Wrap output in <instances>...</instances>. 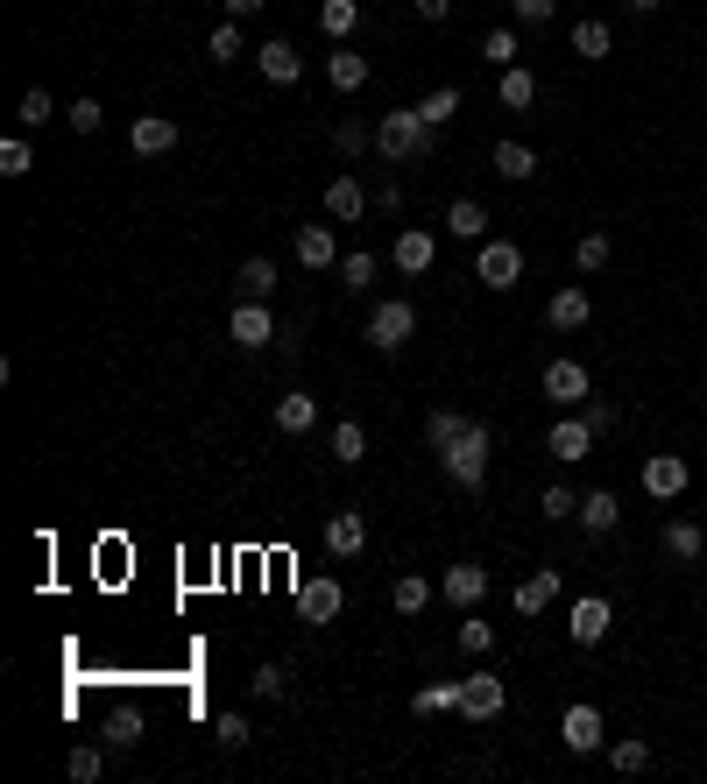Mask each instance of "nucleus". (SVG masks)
Returning <instances> with one entry per match:
<instances>
[{"label": "nucleus", "mask_w": 707, "mask_h": 784, "mask_svg": "<svg viewBox=\"0 0 707 784\" xmlns=\"http://www.w3.org/2000/svg\"><path fill=\"white\" fill-rule=\"evenodd\" d=\"M375 149H382L390 163H425V156H432L425 113H417V106H390V113L375 121Z\"/></svg>", "instance_id": "obj_1"}, {"label": "nucleus", "mask_w": 707, "mask_h": 784, "mask_svg": "<svg viewBox=\"0 0 707 784\" xmlns=\"http://www.w3.org/2000/svg\"><path fill=\"white\" fill-rule=\"evenodd\" d=\"M488 452H495V438H488V425H474V417H467V431L453 438L446 452H438V460H446V481L474 495V488L488 481Z\"/></svg>", "instance_id": "obj_2"}, {"label": "nucleus", "mask_w": 707, "mask_h": 784, "mask_svg": "<svg viewBox=\"0 0 707 784\" xmlns=\"http://www.w3.org/2000/svg\"><path fill=\"white\" fill-rule=\"evenodd\" d=\"M411 333H417V312H411L404 297H382L375 312H368V339H375L382 354H404V347H411Z\"/></svg>", "instance_id": "obj_3"}, {"label": "nucleus", "mask_w": 707, "mask_h": 784, "mask_svg": "<svg viewBox=\"0 0 707 784\" xmlns=\"http://www.w3.org/2000/svg\"><path fill=\"white\" fill-rule=\"evenodd\" d=\"M559 742H566L573 756H595L602 742H608V721H602V706H595V700H573V706H566V721H559Z\"/></svg>", "instance_id": "obj_4"}, {"label": "nucleus", "mask_w": 707, "mask_h": 784, "mask_svg": "<svg viewBox=\"0 0 707 784\" xmlns=\"http://www.w3.org/2000/svg\"><path fill=\"white\" fill-rule=\"evenodd\" d=\"M474 276H482L488 291H517V276H524V247H517V241H482V255H474Z\"/></svg>", "instance_id": "obj_5"}, {"label": "nucleus", "mask_w": 707, "mask_h": 784, "mask_svg": "<svg viewBox=\"0 0 707 784\" xmlns=\"http://www.w3.org/2000/svg\"><path fill=\"white\" fill-rule=\"evenodd\" d=\"M226 339L255 354V347H270V339H283V333H276V318H270V304H262V297H241L234 318H226Z\"/></svg>", "instance_id": "obj_6"}, {"label": "nucleus", "mask_w": 707, "mask_h": 784, "mask_svg": "<svg viewBox=\"0 0 707 784\" xmlns=\"http://www.w3.org/2000/svg\"><path fill=\"white\" fill-rule=\"evenodd\" d=\"M509 706V685L495 679V672H474V679H461V714L467 721H495Z\"/></svg>", "instance_id": "obj_7"}, {"label": "nucleus", "mask_w": 707, "mask_h": 784, "mask_svg": "<svg viewBox=\"0 0 707 784\" xmlns=\"http://www.w3.org/2000/svg\"><path fill=\"white\" fill-rule=\"evenodd\" d=\"M686 481H694V474H686L679 452H652V460H644V495H652V502H679Z\"/></svg>", "instance_id": "obj_8"}, {"label": "nucleus", "mask_w": 707, "mask_h": 784, "mask_svg": "<svg viewBox=\"0 0 707 784\" xmlns=\"http://www.w3.org/2000/svg\"><path fill=\"white\" fill-rule=\"evenodd\" d=\"M438 594H446L453 608H474V601L488 594V566H482V559H461V566H446V572H438Z\"/></svg>", "instance_id": "obj_9"}, {"label": "nucleus", "mask_w": 707, "mask_h": 784, "mask_svg": "<svg viewBox=\"0 0 707 784\" xmlns=\"http://www.w3.org/2000/svg\"><path fill=\"white\" fill-rule=\"evenodd\" d=\"M340 608H347V587H340L333 572H326V580H304V587H297V615H304V622H333Z\"/></svg>", "instance_id": "obj_10"}, {"label": "nucleus", "mask_w": 707, "mask_h": 784, "mask_svg": "<svg viewBox=\"0 0 707 784\" xmlns=\"http://www.w3.org/2000/svg\"><path fill=\"white\" fill-rule=\"evenodd\" d=\"M587 389H595V381H587V368H580V360H552V368H545V396H552L559 410L587 404Z\"/></svg>", "instance_id": "obj_11"}, {"label": "nucleus", "mask_w": 707, "mask_h": 784, "mask_svg": "<svg viewBox=\"0 0 707 784\" xmlns=\"http://www.w3.org/2000/svg\"><path fill=\"white\" fill-rule=\"evenodd\" d=\"M587 318H595V304H587V291H580V283L552 291V304H545V325H552V333H580Z\"/></svg>", "instance_id": "obj_12"}, {"label": "nucleus", "mask_w": 707, "mask_h": 784, "mask_svg": "<svg viewBox=\"0 0 707 784\" xmlns=\"http://www.w3.org/2000/svg\"><path fill=\"white\" fill-rule=\"evenodd\" d=\"M552 460H595V425H587V417H559V425H552Z\"/></svg>", "instance_id": "obj_13"}, {"label": "nucleus", "mask_w": 707, "mask_h": 784, "mask_svg": "<svg viewBox=\"0 0 707 784\" xmlns=\"http://www.w3.org/2000/svg\"><path fill=\"white\" fill-rule=\"evenodd\" d=\"M297 262H304L312 276L340 269V241H333V226H297Z\"/></svg>", "instance_id": "obj_14"}, {"label": "nucleus", "mask_w": 707, "mask_h": 784, "mask_svg": "<svg viewBox=\"0 0 707 784\" xmlns=\"http://www.w3.org/2000/svg\"><path fill=\"white\" fill-rule=\"evenodd\" d=\"M128 142H135V156H170V149H178V121H170V113H142V121L128 128Z\"/></svg>", "instance_id": "obj_15"}, {"label": "nucleus", "mask_w": 707, "mask_h": 784, "mask_svg": "<svg viewBox=\"0 0 707 784\" xmlns=\"http://www.w3.org/2000/svg\"><path fill=\"white\" fill-rule=\"evenodd\" d=\"M665 559H673V566H694L700 559V551H707V530L694 523V516H673V523H665Z\"/></svg>", "instance_id": "obj_16"}, {"label": "nucleus", "mask_w": 707, "mask_h": 784, "mask_svg": "<svg viewBox=\"0 0 707 784\" xmlns=\"http://www.w3.org/2000/svg\"><path fill=\"white\" fill-rule=\"evenodd\" d=\"M608 622H616V615H608V601L602 594H587V601H573V643H587V650H595L602 637H608Z\"/></svg>", "instance_id": "obj_17"}, {"label": "nucleus", "mask_w": 707, "mask_h": 784, "mask_svg": "<svg viewBox=\"0 0 707 784\" xmlns=\"http://www.w3.org/2000/svg\"><path fill=\"white\" fill-rule=\"evenodd\" d=\"M361 544H368V523H361V509L326 516V551H333V559H354Z\"/></svg>", "instance_id": "obj_18"}, {"label": "nucleus", "mask_w": 707, "mask_h": 784, "mask_svg": "<svg viewBox=\"0 0 707 784\" xmlns=\"http://www.w3.org/2000/svg\"><path fill=\"white\" fill-rule=\"evenodd\" d=\"M616 523H623V502H616V495H608V488L580 495V530H587V538H608V530H616Z\"/></svg>", "instance_id": "obj_19"}, {"label": "nucleus", "mask_w": 707, "mask_h": 784, "mask_svg": "<svg viewBox=\"0 0 707 784\" xmlns=\"http://www.w3.org/2000/svg\"><path fill=\"white\" fill-rule=\"evenodd\" d=\"M552 601H559V566H538V572L517 587V615H545Z\"/></svg>", "instance_id": "obj_20"}, {"label": "nucleus", "mask_w": 707, "mask_h": 784, "mask_svg": "<svg viewBox=\"0 0 707 784\" xmlns=\"http://www.w3.org/2000/svg\"><path fill=\"white\" fill-rule=\"evenodd\" d=\"M446 234L482 247V241H488V213H482V198H453V205H446Z\"/></svg>", "instance_id": "obj_21"}, {"label": "nucleus", "mask_w": 707, "mask_h": 784, "mask_svg": "<svg viewBox=\"0 0 707 784\" xmlns=\"http://www.w3.org/2000/svg\"><path fill=\"white\" fill-rule=\"evenodd\" d=\"M432 255H438V247H432L425 226H404V234H396V269H404V276H425Z\"/></svg>", "instance_id": "obj_22"}, {"label": "nucleus", "mask_w": 707, "mask_h": 784, "mask_svg": "<svg viewBox=\"0 0 707 784\" xmlns=\"http://www.w3.org/2000/svg\"><path fill=\"white\" fill-rule=\"evenodd\" d=\"M326 213H333V220H361V213H368V191H361V177H347V170H340V177L326 184Z\"/></svg>", "instance_id": "obj_23"}, {"label": "nucleus", "mask_w": 707, "mask_h": 784, "mask_svg": "<svg viewBox=\"0 0 707 784\" xmlns=\"http://www.w3.org/2000/svg\"><path fill=\"white\" fill-rule=\"evenodd\" d=\"M255 64H262V79H270V85H297L304 57H297L291 43H262V50H255Z\"/></svg>", "instance_id": "obj_24"}, {"label": "nucleus", "mask_w": 707, "mask_h": 784, "mask_svg": "<svg viewBox=\"0 0 707 784\" xmlns=\"http://www.w3.org/2000/svg\"><path fill=\"white\" fill-rule=\"evenodd\" d=\"M326 79H333V92H361V85H368V57L340 43V50L326 57Z\"/></svg>", "instance_id": "obj_25"}, {"label": "nucleus", "mask_w": 707, "mask_h": 784, "mask_svg": "<svg viewBox=\"0 0 707 784\" xmlns=\"http://www.w3.org/2000/svg\"><path fill=\"white\" fill-rule=\"evenodd\" d=\"M319 425V396H304V389H291V396H283V404H276V431H291V438H304V431H312Z\"/></svg>", "instance_id": "obj_26"}, {"label": "nucleus", "mask_w": 707, "mask_h": 784, "mask_svg": "<svg viewBox=\"0 0 707 784\" xmlns=\"http://www.w3.org/2000/svg\"><path fill=\"white\" fill-rule=\"evenodd\" d=\"M234 291L270 304V297H276V262H270V255H248V262H241V276H234Z\"/></svg>", "instance_id": "obj_27"}, {"label": "nucleus", "mask_w": 707, "mask_h": 784, "mask_svg": "<svg viewBox=\"0 0 707 784\" xmlns=\"http://www.w3.org/2000/svg\"><path fill=\"white\" fill-rule=\"evenodd\" d=\"M142 729H149V721H142V706H113V714H107V750H135V742H142Z\"/></svg>", "instance_id": "obj_28"}, {"label": "nucleus", "mask_w": 707, "mask_h": 784, "mask_svg": "<svg viewBox=\"0 0 707 784\" xmlns=\"http://www.w3.org/2000/svg\"><path fill=\"white\" fill-rule=\"evenodd\" d=\"M495 100H503L509 113H524L531 100H538V79H531V71H524V64H509V71H503V79H495Z\"/></svg>", "instance_id": "obj_29"}, {"label": "nucleus", "mask_w": 707, "mask_h": 784, "mask_svg": "<svg viewBox=\"0 0 707 784\" xmlns=\"http://www.w3.org/2000/svg\"><path fill=\"white\" fill-rule=\"evenodd\" d=\"M495 177H509V184L538 177V156H531L524 142H495Z\"/></svg>", "instance_id": "obj_30"}, {"label": "nucleus", "mask_w": 707, "mask_h": 784, "mask_svg": "<svg viewBox=\"0 0 707 784\" xmlns=\"http://www.w3.org/2000/svg\"><path fill=\"white\" fill-rule=\"evenodd\" d=\"M453 706H461V679H438L411 693V714H453Z\"/></svg>", "instance_id": "obj_31"}, {"label": "nucleus", "mask_w": 707, "mask_h": 784, "mask_svg": "<svg viewBox=\"0 0 707 784\" xmlns=\"http://www.w3.org/2000/svg\"><path fill=\"white\" fill-rule=\"evenodd\" d=\"M354 22H361V0H319V29H326L333 43H347Z\"/></svg>", "instance_id": "obj_32"}, {"label": "nucleus", "mask_w": 707, "mask_h": 784, "mask_svg": "<svg viewBox=\"0 0 707 784\" xmlns=\"http://www.w3.org/2000/svg\"><path fill=\"white\" fill-rule=\"evenodd\" d=\"M333 460H340V467H361V460H368V431H361L354 417H340V425H333Z\"/></svg>", "instance_id": "obj_33"}, {"label": "nucleus", "mask_w": 707, "mask_h": 784, "mask_svg": "<svg viewBox=\"0 0 707 784\" xmlns=\"http://www.w3.org/2000/svg\"><path fill=\"white\" fill-rule=\"evenodd\" d=\"M417 113H425V128H432V135H438V128H446L453 113H461V85H432L425 100H417Z\"/></svg>", "instance_id": "obj_34"}, {"label": "nucleus", "mask_w": 707, "mask_h": 784, "mask_svg": "<svg viewBox=\"0 0 707 784\" xmlns=\"http://www.w3.org/2000/svg\"><path fill=\"white\" fill-rule=\"evenodd\" d=\"M368 283H375V255H361V247H354V255H340V291L368 297Z\"/></svg>", "instance_id": "obj_35"}, {"label": "nucleus", "mask_w": 707, "mask_h": 784, "mask_svg": "<svg viewBox=\"0 0 707 784\" xmlns=\"http://www.w3.org/2000/svg\"><path fill=\"white\" fill-rule=\"evenodd\" d=\"M482 57H488L495 71H509V64H517V57H524V43H517V29H488V35H482Z\"/></svg>", "instance_id": "obj_36"}, {"label": "nucleus", "mask_w": 707, "mask_h": 784, "mask_svg": "<svg viewBox=\"0 0 707 784\" xmlns=\"http://www.w3.org/2000/svg\"><path fill=\"white\" fill-rule=\"evenodd\" d=\"M644 763H652V742H637V735H623L616 750H608V771H623V777H637Z\"/></svg>", "instance_id": "obj_37"}, {"label": "nucleus", "mask_w": 707, "mask_h": 784, "mask_svg": "<svg viewBox=\"0 0 707 784\" xmlns=\"http://www.w3.org/2000/svg\"><path fill=\"white\" fill-rule=\"evenodd\" d=\"M425 608H432V580L404 572V580H396V615H425Z\"/></svg>", "instance_id": "obj_38"}, {"label": "nucleus", "mask_w": 707, "mask_h": 784, "mask_svg": "<svg viewBox=\"0 0 707 784\" xmlns=\"http://www.w3.org/2000/svg\"><path fill=\"white\" fill-rule=\"evenodd\" d=\"M461 431H467V417H461V410H432V417H425V438H432V452H446Z\"/></svg>", "instance_id": "obj_39"}, {"label": "nucleus", "mask_w": 707, "mask_h": 784, "mask_svg": "<svg viewBox=\"0 0 707 784\" xmlns=\"http://www.w3.org/2000/svg\"><path fill=\"white\" fill-rule=\"evenodd\" d=\"M573 269H580V276L608 269V234H580V247H573Z\"/></svg>", "instance_id": "obj_40"}, {"label": "nucleus", "mask_w": 707, "mask_h": 784, "mask_svg": "<svg viewBox=\"0 0 707 784\" xmlns=\"http://www.w3.org/2000/svg\"><path fill=\"white\" fill-rule=\"evenodd\" d=\"M50 113H57V100H50L43 85H29V92H22V106H14V121H22V128H43Z\"/></svg>", "instance_id": "obj_41"}, {"label": "nucleus", "mask_w": 707, "mask_h": 784, "mask_svg": "<svg viewBox=\"0 0 707 784\" xmlns=\"http://www.w3.org/2000/svg\"><path fill=\"white\" fill-rule=\"evenodd\" d=\"M64 771H71V777H79V784H92V777H100V771H107V750H92V742H79V750H71V756H64Z\"/></svg>", "instance_id": "obj_42"}, {"label": "nucleus", "mask_w": 707, "mask_h": 784, "mask_svg": "<svg viewBox=\"0 0 707 784\" xmlns=\"http://www.w3.org/2000/svg\"><path fill=\"white\" fill-rule=\"evenodd\" d=\"M461 650H467V658H488V650H495V622L467 615V622H461Z\"/></svg>", "instance_id": "obj_43"}, {"label": "nucleus", "mask_w": 707, "mask_h": 784, "mask_svg": "<svg viewBox=\"0 0 707 784\" xmlns=\"http://www.w3.org/2000/svg\"><path fill=\"white\" fill-rule=\"evenodd\" d=\"M29 170H36L29 142H22V135H8V142H0V177H29Z\"/></svg>", "instance_id": "obj_44"}, {"label": "nucleus", "mask_w": 707, "mask_h": 784, "mask_svg": "<svg viewBox=\"0 0 707 784\" xmlns=\"http://www.w3.org/2000/svg\"><path fill=\"white\" fill-rule=\"evenodd\" d=\"M368 142H375V128H368V121H340V128H333V149H340V156H361Z\"/></svg>", "instance_id": "obj_45"}, {"label": "nucleus", "mask_w": 707, "mask_h": 784, "mask_svg": "<svg viewBox=\"0 0 707 784\" xmlns=\"http://www.w3.org/2000/svg\"><path fill=\"white\" fill-rule=\"evenodd\" d=\"M241 50H248V43H241V29H234V22H220V29H213V43H205V57H213V64H234Z\"/></svg>", "instance_id": "obj_46"}, {"label": "nucleus", "mask_w": 707, "mask_h": 784, "mask_svg": "<svg viewBox=\"0 0 707 784\" xmlns=\"http://www.w3.org/2000/svg\"><path fill=\"white\" fill-rule=\"evenodd\" d=\"M248 735H255V729H248V714H220V721H213V742H220V750H248Z\"/></svg>", "instance_id": "obj_47"}, {"label": "nucleus", "mask_w": 707, "mask_h": 784, "mask_svg": "<svg viewBox=\"0 0 707 784\" xmlns=\"http://www.w3.org/2000/svg\"><path fill=\"white\" fill-rule=\"evenodd\" d=\"M573 50H580V57H608V22H573Z\"/></svg>", "instance_id": "obj_48"}, {"label": "nucleus", "mask_w": 707, "mask_h": 784, "mask_svg": "<svg viewBox=\"0 0 707 784\" xmlns=\"http://www.w3.org/2000/svg\"><path fill=\"white\" fill-rule=\"evenodd\" d=\"M283 685H291V672H283V664H262V672L248 679V693H255V700H283Z\"/></svg>", "instance_id": "obj_49"}, {"label": "nucleus", "mask_w": 707, "mask_h": 784, "mask_svg": "<svg viewBox=\"0 0 707 784\" xmlns=\"http://www.w3.org/2000/svg\"><path fill=\"white\" fill-rule=\"evenodd\" d=\"M545 516H552V523H566V516H580V495H573V488H545V502H538Z\"/></svg>", "instance_id": "obj_50"}, {"label": "nucleus", "mask_w": 707, "mask_h": 784, "mask_svg": "<svg viewBox=\"0 0 707 784\" xmlns=\"http://www.w3.org/2000/svg\"><path fill=\"white\" fill-rule=\"evenodd\" d=\"M64 121L79 128V135H100V121H107V113H100V100H79V106H64Z\"/></svg>", "instance_id": "obj_51"}, {"label": "nucleus", "mask_w": 707, "mask_h": 784, "mask_svg": "<svg viewBox=\"0 0 707 784\" xmlns=\"http://www.w3.org/2000/svg\"><path fill=\"white\" fill-rule=\"evenodd\" d=\"M580 417H587V425H595V438H602L608 425H616V404H608V396H587V410H580Z\"/></svg>", "instance_id": "obj_52"}, {"label": "nucleus", "mask_w": 707, "mask_h": 784, "mask_svg": "<svg viewBox=\"0 0 707 784\" xmlns=\"http://www.w3.org/2000/svg\"><path fill=\"white\" fill-rule=\"evenodd\" d=\"M552 8H559V0H517V22H531V29H545V22H552Z\"/></svg>", "instance_id": "obj_53"}, {"label": "nucleus", "mask_w": 707, "mask_h": 784, "mask_svg": "<svg viewBox=\"0 0 707 784\" xmlns=\"http://www.w3.org/2000/svg\"><path fill=\"white\" fill-rule=\"evenodd\" d=\"M417 14H425V22H446V14H453V0H417Z\"/></svg>", "instance_id": "obj_54"}, {"label": "nucleus", "mask_w": 707, "mask_h": 784, "mask_svg": "<svg viewBox=\"0 0 707 784\" xmlns=\"http://www.w3.org/2000/svg\"><path fill=\"white\" fill-rule=\"evenodd\" d=\"M255 8H270V0H226V14H234V22H241V14H255Z\"/></svg>", "instance_id": "obj_55"}, {"label": "nucleus", "mask_w": 707, "mask_h": 784, "mask_svg": "<svg viewBox=\"0 0 707 784\" xmlns=\"http://www.w3.org/2000/svg\"><path fill=\"white\" fill-rule=\"evenodd\" d=\"M623 8H629V14H658L665 0H623Z\"/></svg>", "instance_id": "obj_56"}]
</instances>
